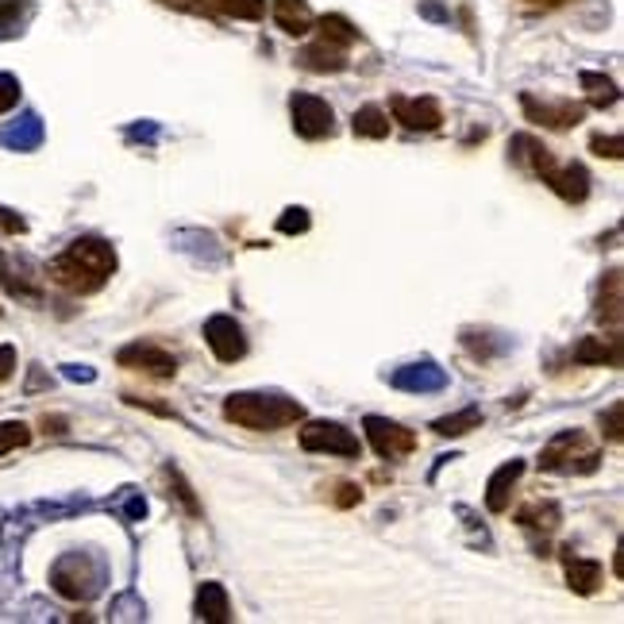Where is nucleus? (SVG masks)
Here are the masks:
<instances>
[{
	"label": "nucleus",
	"instance_id": "obj_34",
	"mask_svg": "<svg viewBox=\"0 0 624 624\" xmlns=\"http://www.w3.org/2000/svg\"><path fill=\"white\" fill-rule=\"evenodd\" d=\"M621 412H624V405L621 401H613L609 405V412H601V435H605L609 443H621Z\"/></svg>",
	"mask_w": 624,
	"mask_h": 624
},
{
	"label": "nucleus",
	"instance_id": "obj_33",
	"mask_svg": "<svg viewBox=\"0 0 624 624\" xmlns=\"http://www.w3.org/2000/svg\"><path fill=\"white\" fill-rule=\"evenodd\" d=\"M624 139L621 135H593L590 139V150L598 155V159H613V162H621V155H624Z\"/></svg>",
	"mask_w": 624,
	"mask_h": 624
},
{
	"label": "nucleus",
	"instance_id": "obj_2",
	"mask_svg": "<svg viewBox=\"0 0 624 624\" xmlns=\"http://www.w3.org/2000/svg\"><path fill=\"white\" fill-rule=\"evenodd\" d=\"M224 420L247 432H277L297 420H305V405L285 394H262V389H243V394L224 397Z\"/></svg>",
	"mask_w": 624,
	"mask_h": 624
},
{
	"label": "nucleus",
	"instance_id": "obj_26",
	"mask_svg": "<svg viewBox=\"0 0 624 624\" xmlns=\"http://www.w3.org/2000/svg\"><path fill=\"white\" fill-rule=\"evenodd\" d=\"M475 428H483V409H463V412H447V417H440V420H432V432L435 435H466V432H475Z\"/></svg>",
	"mask_w": 624,
	"mask_h": 624
},
{
	"label": "nucleus",
	"instance_id": "obj_17",
	"mask_svg": "<svg viewBox=\"0 0 624 624\" xmlns=\"http://www.w3.org/2000/svg\"><path fill=\"white\" fill-rule=\"evenodd\" d=\"M509 150H513V159L521 162L529 174H536L540 182H544L547 174H552L555 167V155L544 147L540 139H532V135H513V143H509Z\"/></svg>",
	"mask_w": 624,
	"mask_h": 624
},
{
	"label": "nucleus",
	"instance_id": "obj_30",
	"mask_svg": "<svg viewBox=\"0 0 624 624\" xmlns=\"http://www.w3.org/2000/svg\"><path fill=\"white\" fill-rule=\"evenodd\" d=\"M162 478H167V486H170V498L182 501L185 513H190V517H201V501H197V493H193V486L182 478V470L167 463V466H162Z\"/></svg>",
	"mask_w": 624,
	"mask_h": 624
},
{
	"label": "nucleus",
	"instance_id": "obj_29",
	"mask_svg": "<svg viewBox=\"0 0 624 624\" xmlns=\"http://www.w3.org/2000/svg\"><path fill=\"white\" fill-rule=\"evenodd\" d=\"M213 9L224 12L228 20H247V24H259L266 16V0H213Z\"/></svg>",
	"mask_w": 624,
	"mask_h": 624
},
{
	"label": "nucleus",
	"instance_id": "obj_37",
	"mask_svg": "<svg viewBox=\"0 0 624 624\" xmlns=\"http://www.w3.org/2000/svg\"><path fill=\"white\" fill-rule=\"evenodd\" d=\"M124 506H120V513L127 517V521H143V517H147V501H143V493H135V490H127L124 493Z\"/></svg>",
	"mask_w": 624,
	"mask_h": 624
},
{
	"label": "nucleus",
	"instance_id": "obj_8",
	"mask_svg": "<svg viewBox=\"0 0 624 624\" xmlns=\"http://www.w3.org/2000/svg\"><path fill=\"white\" fill-rule=\"evenodd\" d=\"M521 109L524 116L532 120L536 127H547V132H570V127L582 124L586 116V104L575 101H536L532 93L521 97Z\"/></svg>",
	"mask_w": 624,
	"mask_h": 624
},
{
	"label": "nucleus",
	"instance_id": "obj_31",
	"mask_svg": "<svg viewBox=\"0 0 624 624\" xmlns=\"http://www.w3.org/2000/svg\"><path fill=\"white\" fill-rule=\"evenodd\" d=\"M27 443H32V428H27L24 420H4V424H0V455L27 447Z\"/></svg>",
	"mask_w": 624,
	"mask_h": 624
},
{
	"label": "nucleus",
	"instance_id": "obj_4",
	"mask_svg": "<svg viewBox=\"0 0 624 624\" xmlns=\"http://www.w3.org/2000/svg\"><path fill=\"white\" fill-rule=\"evenodd\" d=\"M598 466H601V451L578 428L559 432L540 451V470H547V475H593Z\"/></svg>",
	"mask_w": 624,
	"mask_h": 624
},
{
	"label": "nucleus",
	"instance_id": "obj_19",
	"mask_svg": "<svg viewBox=\"0 0 624 624\" xmlns=\"http://www.w3.org/2000/svg\"><path fill=\"white\" fill-rule=\"evenodd\" d=\"M193 616L208 624H228L231 621V598L220 582H205L197 590V601H193Z\"/></svg>",
	"mask_w": 624,
	"mask_h": 624
},
{
	"label": "nucleus",
	"instance_id": "obj_18",
	"mask_svg": "<svg viewBox=\"0 0 624 624\" xmlns=\"http://www.w3.org/2000/svg\"><path fill=\"white\" fill-rule=\"evenodd\" d=\"M297 66L308 73H343L348 70V50L332 47V43H308L305 50L297 55Z\"/></svg>",
	"mask_w": 624,
	"mask_h": 624
},
{
	"label": "nucleus",
	"instance_id": "obj_39",
	"mask_svg": "<svg viewBox=\"0 0 624 624\" xmlns=\"http://www.w3.org/2000/svg\"><path fill=\"white\" fill-rule=\"evenodd\" d=\"M0 231H9V236H24V231H27L24 216L9 213V208H0Z\"/></svg>",
	"mask_w": 624,
	"mask_h": 624
},
{
	"label": "nucleus",
	"instance_id": "obj_32",
	"mask_svg": "<svg viewBox=\"0 0 624 624\" xmlns=\"http://www.w3.org/2000/svg\"><path fill=\"white\" fill-rule=\"evenodd\" d=\"M308 213L305 208H285L282 216H277V231H282V236H305L308 231Z\"/></svg>",
	"mask_w": 624,
	"mask_h": 624
},
{
	"label": "nucleus",
	"instance_id": "obj_12",
	"mask_svg": "<svg viewBox=\"0 0 624 624\" xmlns=\"http://www.w3.org/2000/svg\"><path fill=\"white\" fill-rule=\"evenodd\" d=\"M544 185L555 193V197H563L567 205H582L586 197H590V170L582 167V162H555L552 174L544 178Z\"/></svg>",
	"mask_w": 624,
	"mask_h": 624
},
{
	"label": "nucleus",
	"instance_id": "obj_21",
	"mask_svg": "<svg viewBox=\"0 0 624 624\" xmlns=\"http://www.w3.org/2000/svg\"><path fill=\"white\" fill-rule=\"evenodd\" d=\"M0 143L9 150H35L43 143V120L35 112H24L20 120H12L4 132H0Z\"/></svg>",
	"mask_w": 624,
	"mask_h": 624
},
{
	"label": "nucleus",
	"instance_id": "obj_10",
	"mask_svg": "<svg viewBox=\"0 0 624 624\" xmlns=\"http://www.w3.org/2000/svg\"><path fill=\"white\" fill-rule=\"evenodd\" d=\"M205 343L213 348V355L220 359V363H239V359L247 355L243 328H239V320L228 317V313H216V317L205 320Z\"/></svg>",
	"mask_w": 624,
	"mask_h": 624
},
{
	"label": "nucleus",
	"instance_id": "obj_42",
	"mask_svg": "<svg viewBox=\"0 0 624 624\" xmlns=\"http://www.w3.org/2000/svg\"><path fill=\"white\" fill-rule=\"evenodd\" d=\"M524 4H532V9H559L567 0H524Z\"/></svg>",
	"mask_w": 624,
	"mask_h": 624
},
{
	"label": "nucleus",
	"instance_id": "obj_3",
	"mask_svg": "<svg viewBox=\"0 0 624 624\" xmlns=\"http://www.w3.org/2000/svg\"><path fill=\"white\" fill-rule=\"evenodd\" d=\"M50 586L66 601H93L104 590V563L89 552H70L50 567Z\"/></svg>",
	"mask_w": 624,
	"mask_h": 624
},
{
	"label": "nucleus",
	"instance_id": "obj_27",
	"mask_svg": "<svg viewBox=\"0 0 624 624\" xmlns=\"http://www.w3.org/2000/svg\"><path fill=\"white\" fill-rule=\"evenodd\" d=\"M582 89H586V104L590 109H609V104H616V81L613 78H605V73H593V70H586L582 78Z\"/></svg>",
	"mask_w": 624,
	"mask_h": 624
},
{
	"label": "nucleus",
	"instance_id": "obj_24",
	"mask_svg": "<svg viewBox=\"0 0 624 624\" xmlns=\"http://www.w3.org/2000/svg\"><path fill=\"white\" fill-rule=\"evenodd\" d=\"M517 521L524 524V529H532V532H555L559 529V521H563V509L555 506V501H532V506H524L521 513H517Z\"/></svg>",
	"mask_w": 624,
	"mask_h": 624
},
{
	"label": "nucleus",
	"instance_id": "obj_16",
	"mask_svg": "<svg viewBox=\"0 0 624 624\" xmlns=\"http://www.w3.org/2000/svg\"><path fill=\"white\" fill-rule=\"evenodd\" d=\"M575 363L582 366H621V336H586L575 343Z\"/></svg>",
	"mask_w": 624,
	"mask_h": 624
},
{
	"label": "nucleus",
	"instance_id": "obj_35",
	"mask_svg": "<svg viewBox=\"0 0 624 624\" xmlns=\"http://www.w3.org/2000/svg\"><path fill=\"white\" fill-rule=\"evenodd\" d=\"M20 104V81L12 73H0V116Z\"/></svg>",
	"mask_w": 624,
	"mask_h": 624
},
{
	"label": "nucleus",
	"instance_id": "obj_1",
	"mask_svg": "<svg viewBox=\"0 0 624 624\" xmlns=\"http://www.w3.org/2000/svg\"><path fill=\"white\" fill-rule=\"evenodd\" d=\"M50 282H58L63 290L78 293V297H89V293L104 290L112 274H116V251L112 243L97 236H86V239H73L63 254L47 266Z\"/></svg>",
	"mask_w": 624,
	"mask_h": 624
},
{
	"label": "nucleus",
	"instance_id": "obj_20",
	"mask_svg": "<svg viewBox=\"0 0 624 624\" xmlns=\"http://www.w3.org/2000/svg\"><path fill=\"white\" fill-rule=\"evenodd\" d=\"M274 24L282 27L285 35H293V39H300V35L313 32V24H317V16H313V9H308L305 0H274Z\"/></svg>",
	"mask_w": 624,
	"mask_h": 624
},
{
	"label": "nucleus",
	"instance_id": "obj_5",
	"mask_svg": "<svg viewBox=\"0 0 624 624\" xmlns=\"http://www.w3.org/2000/svg\"><path fill=\"white\" fill-rule=\"evenodd\" d=\"M300 447L313 451V455H340V458H359L363 455V443L351 428H343L340 420H308L297 432Z\"/></svg>",
	"mask_w": 624,
	"mask_h": 624
},
{
	"label": "nucleus",
	"instance_id": "obj_6",
	"mask_svg": "<svg viewBox=\"0 0 624 624\" xmlns=\"http://www.w3.org/2000/svg\"><path fill=\"white\" fill-rule=\"evenodd\" d=\"M290 116H293V132L300 139L317 143L328 139L336 132V112L325 97H313V93H293L290 97Z\"/></svg>",
	"mask_w": 624,
	"mask_h": 624
},
{
	"label": "nucleus",
	"instance_id": "obj_41",
	"mask_svg": "<svg viewBox=\"0 0 624 624\" xmlns=\"http://www.w3.org/2000/svg\"><path fill=\"white\" fill-rule=\"evenodd\" d=\"M420 12H424L428 20H447V12H443L440 4H420Z\"/></svg>",
	"mask_w": 624,
	"mask_h": 624
},
{
	"label": "nucleus",
	"instance_id": "obj_22",
	"mask_svg": "<svg viewBox=\"0 0 624 624\" xmlns=\"http://www.w3.org/2000/svg\"><path fill=\"white\" fill-rule=\"evenodd\" d=\"M313 27L320 32V39L332 43V47H340V50H351L359 43V27L351 24L348 16H340V12H325Z\"/></svg>",
	"mask_w": 624,
	"mask_h": 624
},
{
	"label": "nucleus",
	"instance_id": "obj_15",
	"mask_svg": "<svg viewBox=\"0 0 624 624\" xmlns=\"http://www.w3.org/2000/svg\"><path fill=\"white\" fill-rule=\"evenodd\" d=\"M559 559H563V567H567V586L575 593L590 598V593L601 590V563L598 559H582V555H575V547H559Z\"/></svg>",
	"mask_w": 624,
	"mask_h": 624
},
{
	"label": "nucleus",
	"instance_id": "obj_25",
	"mask_svg": "<svg viewBox=\"0 0 624 624\" xmlns=\"http://www.w3.org/2000/svg\"><path fill=\"white\" fill-rule=\"evenodd\" d=\"M598 317L609 328H621V270H609L605 282H601V297H598Z\"/></svg>",
	"mask_w": 624,
	"mask_h": 624
},
{
	"label": "nucleus",
	"instance_id": "obj_13",
	"mask_svg": "<svg viewBox=\"0 0 624 624\" xmlns=\"http://www.w3.org/2000/svg\"><path fill=\"white\" fill-rule=\"evenodd\" d=\"M389 386L405 389V394H440V389L447 386V374L435 363H412L389 374Z\"/></svg>",
	"mask_w": 624,
	"mask_h": 624
},
{
	"label": "nucleus",
	"instance_id": "obj_23",
	"mask_svg": "<svg viewBox=\"0 0 624 624\" xmlns=\"http://www.w3.org/2000/svg\"><path fill=\"white\" fill-rule=\"evenodd\" d=\"M351 132L359 139H386L389 135V112L378 109V104H363V109L351 116Z\"/></svg>",
	"mask_w": 624,
	"mask_h": 624
},
{
	"label": "nucleus",
	"instance_id": "obj_38",
	"mask_svg": "<svg viewBox=\"0 0 624 624\" xmlns=\"http://www.w3.org/2000/svg\"><path fill=\"white\" fill-rule=\"evenodd\" d=\"M16 374V348L12 343H0V382H9Z\"/></svg>",
	"mask_w": 624,
	"mask_h": 624
},
{
	"label": "nucleus",
	"instance_id": "obj_14",
	"mask_svg": "<svg viewBox=\"0 0 624 624\" xmlns=\"http://www.w3.org/2000/svg\"><path fill=\"white\" fill-rule=\"evenodd\" d=\"M521 475H524L521 458H509V463H501L498 470H493L490 483H486V509H490V513H506V509L513 506V486L521 483Z\"/></svg>",
	"mask_w": 624,
	"mask_h": 624
},
{
	"label": "nucleus",
	"instance_id": "obj_40",
	"mask_svg": "<svg viewBox=\"0 0 624 624\" xmlns=\"http://www.w3.org/2000/svg\"><path fill=\"white\" fill-rule=\"evenodd\" d=\"M159 4H167V9L174 12H208L205 0H159Z\"/></svg>",
	"mask_w": 624,
	"mask_h": 624
},
{
	"label": "nucleus",
	"instance_id": "obj_7",
	"mask_svg": "<svg viewBox=\"0 0 624 624\" xmlns=\"http://www.w3.org/2000/svg\"><path fill=\"white\" fill-rule=\"evenodd\" d=\"M363 428H366V440H371L374 455L386 458V463H389V458H405V455H412V451H417V435H412L405 424H397V420L366 417Z\"/></svg>",
	"mask_w": 624,
	"mask_h": 624
},
{
	"label": "nucleus",
	"instance_id": "obj_9",
	"mask_svg": "<svg viewBox=\"0 0 624 624\" xmlns=\"http://www.w3.org/2000/svg\"><path fill=\"white\" fill-rule=\"evenodd\" d=\"M116 363L127 366V371L150 374V378H174V374H178V359L170 355V351H162L159 343H143V340L120 348Z\"/></svg>",
	"mask_w": 624,
	"mask_h": 624
},
{
	"label": "nucleus",
	"instance_id": "obj_43",
	"mask_svg": "<svg viewBox=\"0 0 624 624\" xmlns=\"http://www.w3.org/2000/svg\"><path fill=\"white\" fill-rule=\"evenodd\" d=\"M66 374H70V378H81V382H93V371H78V366H70Z\"/></svg>",
	"mask_w": 624,
	"mask_h": 624
},
{
	"label": "nucleus",
	"instance_id": "obj_28",
	"mask_svg": "<svg viewBox=\"0 0 624 624\" xmlns=\"http://www.w3.org/2000/svg\"><path fill=\"white\" fill-rule=\"evenodd\" d=\"M27 20H32L27 0H0V39H16Z\"/></svg>",
	"mask_w": 624,
	"mask_h": 624
},
{
	"label": "nucleus",
	"instance_id": "obj_11",
	"mask_svg": "<svg viewBox=\"0 0 624 624\" xmlns=\"http://www.w3.org/2000/svg\"><path fill=\"white\" fill-rule=\"evenodd\" d=\"M389 112L401 127L409 132H440L443 127V109L432 97H389Z\"/></svg>",
	"mask_w": 624,
	"mask_h": 624
},
{
	"label": "nucleus",
	"instance_id": "obj_36",
	"mask_svg": "<svg viewBox=\"0 0 624 624\" xmlns=\"http://www.w3.org/2000/svg\"><path fill=\"white\" fill-rule=\"evenodd\" d=\"M332 501H336L340 509H351V506H359V501H363V490H359L355 483H336Z\"/></svg>",
	"mask_w": 624,
	"mask_h": 624
}]
</instances>
